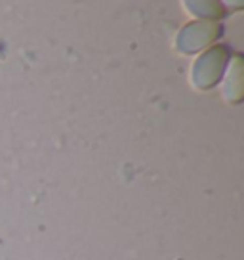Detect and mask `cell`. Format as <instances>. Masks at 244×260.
I'll use <instances>...</instances> for the list:
<instances>
[{
    "label": "cell",
    "instance_id": "1",
    "mask_svg": "<svg viewBox=\"0 0 244 260\" xmlns=\"http://www.w3.org/2000/svg\"><path fill=\"white\" fill-rule=\"evenodd\" d=\"M225 65V50L223 48H214L206 52L195 65V73L193 79L200 88H208L214 82L218 81V77L223 71Z\"/></svg>",
    "mask_w": 244,
    "mask_h": 260
},
{
    "label": "cell",
    "instance_id": "2",
    "mask_svg": "<svg viewBox=\"0 0 244 260\" xmlns=\"http://www.w3.org/2000/svg\"><path fill=\"white\" fill-rule=\"evenodd\" d=\"M218 27H212V23H193V27H189L185 32H181V39H179V46L181 50L187 46L189 42H195V48H200L206 42H210L212 37H216Z\"/></svg>",
    "mask_w": 244,
    "mask_h": 260
}]
</instances>
